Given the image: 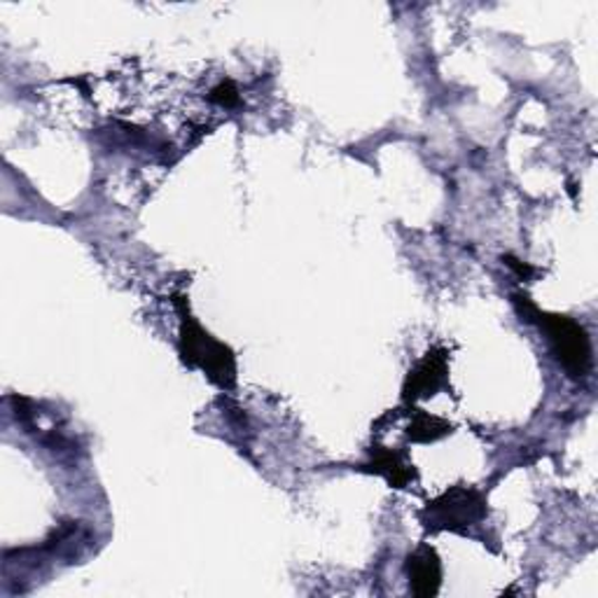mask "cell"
I'll list each match as a JSON object with an SVG mask.
<instances>
[{"mask_svg": "<svg viewBox=\"0 0 598 598\" xmlns=\"http://www.w3.org/2000/svg\"><path fill=\"white\" fill-rule=\"evenodd\" d=\"M176 309L180 315L178 332V354L188 368L204 370L206 376L220 388H235L237 384V358L231 348L218 339H213L208 332L194 321L186 297H176Z\"/></svg>", "mask_w": 598, "mask_h": 598, "instance_id": "1", "label": "cell"}, {"mask_svg": "<svg viewBox=\"0 0 598 598\" xmlns=\"http://www.w3.org/2000/svg\"><path fill=\"white\" fill-rule=\"evenodd\" d=\"M550 337L552 351L561 368L573 379H583L591 370V339L587 330L575 323L569 315L559 313H542L538 311L534 319Z\"/></svg>", "mask_w": 598, "mask_h": 598, "instance_id": "2", "label": "cell"}, {"mask_svg": "<svg viewBox=\"0 0 598 598\" xmlns=\"http://www.w3.org/2000/svg\"><path fill=\"white\" fill-rule=\"evenodd\" d=\"M487 498L481 495L475 489L468 487H454L440 498H435L433 503H428L423 514H428L426 526L433 528H444V530H456V534H463L465 528L481 522L487 517Z\"/></svg>", "mask_w": 598, "mask_h": 598, "instance_id": "3", "label": "cell"}, {"mask_svg": "<svg viewBox=\"0 0 598 598\" xmlns=\"http://www.w3.org/2000/svg\"><path fill=\"white\" fill-rule=\"evenodd\" d=\"M448 376V354L444 348H433L423 356V360L414 368L405 381L403 397L405 403L426 400V397L438 395L442 386H446Z\"/></svg>", "mask_w": 598, "mask_h": 598, "instance_id": "4", "label": "cell"}, {"mask_svg": "<svg viewBox=\"0 0 598 598\" xmlns=\"http://www.w3.org/2000/svg\"><path fill=\"white\" fill-rule=\"evenodd\" d=\"M407 575L411 591L419 598L438 596L442 587V561L430 545H421L417 552L407 559Z\"/></svg>", "mask_w": 598, "mask_h": 598, "instance_id": "5", "label": "cell"}, {"mask_svg": "<svg viewBox=\"0 0 598 598\" xmlns=\"http://www.w3.org/2000/svg\"><path fill=\"white\" fill-rule=\"evenodd\" d=\"M362 470L381 475L395 489L409 487L411 479L417 477L414 465L407 463L400 452H395V448H384V446H376V452H372V463L362 465Z\"/></svg>", "mask_w": 598, "mask_h": 598, "instance_id": "6", "label": "cell"}, {"mask_svg": "<svg viewBox=\"0 0 598 598\" xmlns=\"http://www.w3.org/2000/svg\"><path fill=\"white\" fill-rule=\"evenodd\" d=\"M417 414H414V419L407 428V438L411 442H417V444H430V442H438L446 435H452L454 433V426L452 423H446L438 417H430V414L421 411V409H414Z\"/></svg>", "mask_w": 598, "mask_h": 598, "instance_id": "7", "label": "cell"}, {"mask_svg": "<svg viewBox=\"0 0 598 598\" xmlns=\"http://www.w3.org/2000/svg\"><path fill=\"white\" fill-rule=\"evenodd\" d=\"M211 101L215 104V106H223V108H235V106H239L241 104V96H239V89H237V85H235V82H231V80H223L220 82V85H215L213 89H211Z\"/></svg>", "mask_w": 598, "mask_h": 598, "instance_id": "8", "label": "cell"}, {"mask_svg": "<svg viewBox=\"0 0 598 598\" xmlns=\"http://www.w3.org/2000/svg\"><path fill=\"white\" fill-rule=\"evenodd\" d=\"M503 262L507 264V267H510L514 274L519 276V280H530V276L536 274V270L530 267V264H526V262L517 260L514 255H505V258H503Z\"/></svg>", "mask_w": 598, "mask_h": 598, "instance_id": "9", "label": "cell"}]
</instances>
